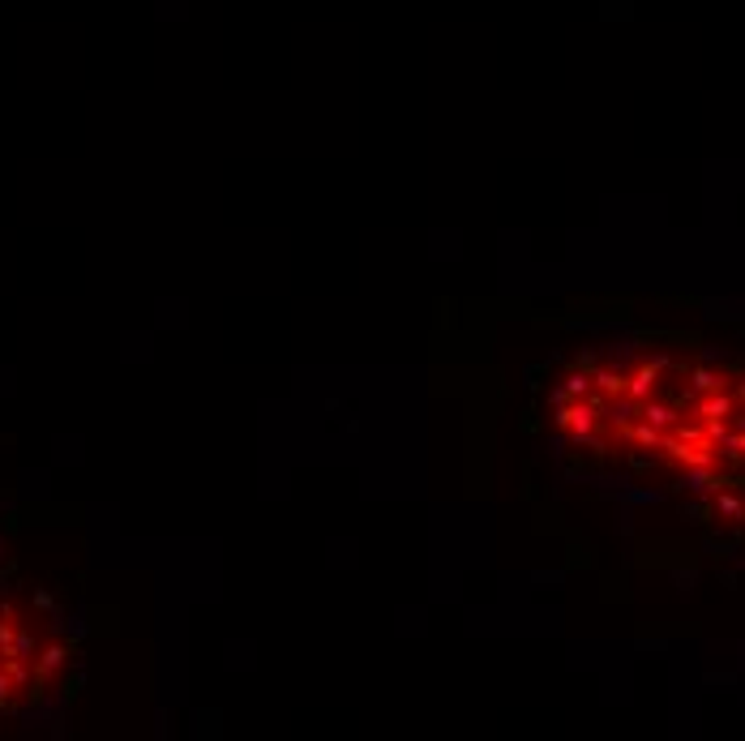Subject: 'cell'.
I'll use <instances>...</instances> for the list:
<instances>
[{"mask_svg":"<svg viewBox=\"0 0 745 741\" xmlns=\"http://www.w3.org/2000/svg\"><path fill=\"white\" fill-rule=\"evenodd\" d=\"M699 416L703 420H724V416H733V399L728 394H711V399L699 403Z\"/></svg>","mask_w":745,"mask_h":741,"instance_id":"6da1fadb","label":"cell"},{"mask_svg":"<svg viewBox=\"0 0 745 741\" xmlns=\"http://www.w3.org/2000/svg\"><path fill=\"white\" fill-rule=\"evenodd\" d=\"M737 403H745V377L737 382Z\"/></svg>","mask_w":745,"mask_h":741,"instance_id":"7a4b0ae2","label":"cell"}]
</instances>
